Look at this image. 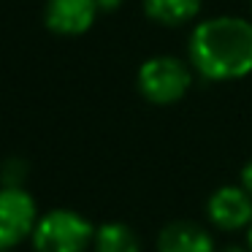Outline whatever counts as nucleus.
I'll use <instances>...</instances> for the list:
<instances>
[{
    "label": "nucleus",
    "mask_w": 252,
    "mask_h": 252,
    "mask_svg": "<svg viewBox=\"0 0 252 252\" xmlns=\"http://www.w3.org/2000/svg\"><path fill=\"white\" fill-rule=\"evenodd\" d=\"M192 71L209 82H233L252 73V19L212 17L192 28L187 44Z\"/></svg>",
    "instance_id": "nucleus-1"
},
{
    "label": "nucleus",
    "mask_w": 252,
    "mask_h": 252,
    "mask_svg": "<svg viewBox=\"0 0 252 252\" xmlns=\"http://www.w3.org/2000/svg\"><path fill=\"white\" fill-rule=\"evenodd\" d=\"M30 239L35 252H87L93 247L95 228L73 209H52L38 217Z\"/></svg>",
    "instance_id": "nucleus-2"
},
{
    "label": "nucleus",
    "mask_w": 252,
    "mask_h": 252,
    "mask_svg": "<svg viewBox=\"0 0 252 252\" xmlns=\"http://www.w3.org/2000/svg\"><path fill=\"white\" fill-rule=\"evenodd\" d=\"M138 93L155 106H171L192 87V65L174 55H155L136 73Z\"/></svg>",
    "instance_id": "nucleus-3"
},
{
    "label": "nucleus",
    "mask_w": 252,
    "mask_h": 252,
    "mask_svg": "<svg viewBox=\"0 0 252 252\" xmlns=\"http://www.w3.org/2000/svg\"><path fill=\"white\" fill-rule=\"evenodd\" d=\"M38 222V206L25 187H0V250H14L30 239Z\"/></svg>",
    "instance_id": "nucleus-4"
},
{
    "label": "nucleus",
    "mask_w": 252,
    "mask_h": 252,
    "mask_svg": "<svg viewBox=\"0 0 252 252\" xmlns=\"http://www.w3.org/2000/svg\"><path fill=\"white\" fill-rule=\"evenodd\" d=\"M206 214L209 222L220 230H244L252 222V195L241 185L217 187L206 201Z\"/></svg>",
    "instance_id": "nucleus-5"
},
{
    "label": "nucleus",
    "mask_w": 252,
    "mask_h": 252,
    "mask_svg": "<svg viewBox=\"0 0 252 252\" xmlns=\"http://www.w3.org/2000/svg\"><path fill=\"white\" fill-rule=\"evenodd\" d=\"M98 11L95 0H46L44 22L57 35H82L93 28Z\"/></svg>",
    "instance_id": "nucleus-6"
},
{
    "label": "nucleus",
    "mask_w": 252,
    "mask_h": 252,
    "mask_svg": "<svg viewBox=\"0 0 252 252\" xmlns=\"http://www.w3.org/2000/svg\"><path fill=\"white\" fill-rule=\"evenodd\" d=\"M158 252H217L206 228L192 220H171L158 233Z\"/></svg>",
    "instance_id": "nucleus-7"
},
{
    "label": "nucleus",
    "mask_w": 252,
    "mask_h": 252,
    "mask_svg": "<svg viewBox=\"0 0 252 252\" xmlns=\"http://www.w3.org/2000/svg\"><path fill=\"white\" fill-rule=\"evenodd\" d=\"M201 3L203 0H144V11L152 22L165 25V28H179L198 17Z\"/></svg>",
    "instance_id": "nucleus-8"
},
{
    "label": "nucleus",
    "mask_w": 252,
    "mask_h": 252,
    "mask_svg": "<svg viewBox=\"0 0 252 252\" xmlns=\"http://www.w3.org/2000/svg\"><path fill=\"white\" fill-rule=\"evenodd\" d=\"M95 252H141L138 233L125 222H103L95 228Z\"/></svg>",
    "instance_id": "nucleus-9"
},
{
    "label": "nucleus",
    "mask_w": 252,
    "mask_h": 252,
    "mask_svg": "<svg viewBox=\"0 0 252 252\" xmlns=\"http://www.w3.org/2000/svg\"><path fill=\"white\" fill-rule=\"evenodd\" d=\"M25 179V163L22 160H8L3 168V187H22Z\"/></svg>",
    "instance_id": "nucleus-10"
},
{
    "label": "nucleus",
    "mask_w": 252,
    "mask_h": 252,
    "mask_svg": "<svg viewBox=\"0 0 252 252\" xmlns=\"http://www.w3.org/2000/svg\"><path fill=\"white\" fill-rule=\"evenodd\" d=\"M241 187L252 195V158L247 160V165L241 168Z\"/></svg>",
    "instance_id": "nucleus-11"
},
{
    "label": "nucleus",
    "mask_w": 252,
    "mask_h": 252,
    "mask_svg": "<svg viewBox=\"0 0 252 252\" xmlns=\"http://www.w3.org/2000/svg\"><path fill=\"white\" fill-rule=\"evenodd\" d=\"M95 3H98L100 11H114V8L122 6V0H95Z\"/></svg>",
    "instance_id": "nucleus-12"
},
{
    "label": "nucleus",
    "mask_w": 252,
    "mask_h": 252,
    "mask_svg": "<svg viewBox=\"0 0 252 252\" xmlns=\"http://www.w3.org/2000/svg\"><path fill=\"white\" fill-rule=\"evenodd\" d=\"M247 250L252 252V222H250V228H247Z\"/></svg>",
    "instance_id": "nucleus-13"
},
{
    "label": "nucleus",
    "mask_w": 252,
    "mask_h": 252,
    "mask_svg": "<svg viewBox=\"0 0 252 252\" xmlns=\"http://www.w3.org/2000/svg\"><path fill=\"white\" fill-rule=\"evenodd\" d=\"M222 252H250V250H241V247H225Z\"/></svg>",
    "instance_id": "nucleus-14"
},
{
    "label": "nucleus",
    "mask_w": 252,
    "mask_h": 252,
    "mask_svg": "<svg viewBox=\"0 0 252 252\" xmlns=\"http://www.w3.org/2000/svg\"><path fill=\"white\" fill-rule=\"evenodd\" d=\"M0 252H11V250H0Z\"/></svg>",
    "instance_id": "nucleus-15"
}]
</instances>
